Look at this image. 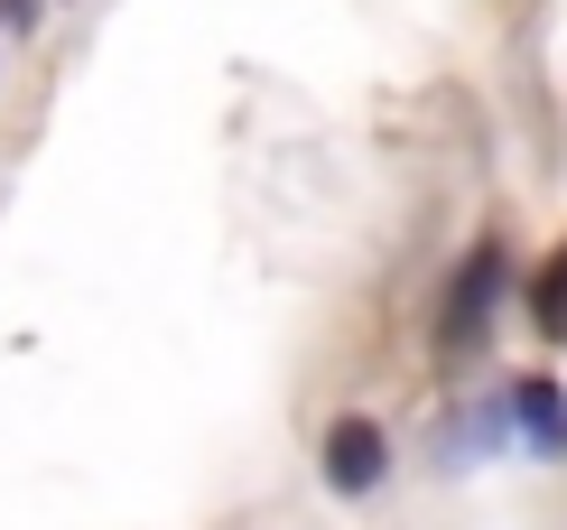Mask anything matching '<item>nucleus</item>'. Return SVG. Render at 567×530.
<instances>
[{
	"label": "nucleus",
	"instance_id": "nucleus-1",
	"mask_svg": "<svg viewBox=\"0 0 567 530\" xmlns=\"http://www.w3.org/2000/svg\"><path fill=\"white\" fill-rule=\"evenodd\" d=\"M493 298H503V252H465V271H456V288H446V317H437V345L446 354H465L484 335V317H493Z\"/></svg>",
	"mask_w": 567,
	"mask_h": 530
},
{
	"label": "nucleus",
	"instance_id": "nucleus-2",
	"mask_svg": "<svg viewBox=\"0 0 567 530\" xmlns=\"http://www.w3.org/2000/svg\"><path fill=\"white\" fill-rule=\"evenodd\" d=\"M382 466H391V447H382L372 419H336V428H326V485H336V493H372Z\"/></svg>",
	"mask_w": 567,
	"mask_h": 530
},
{
	"label": "nucleus",
	"instance_id": "nucleus-3",
	"mask_svg": "<svg viewBox=\"0 0 567 530\" xmlns=\"http://www.w3.org/2000/svg\"><path fill=\"white\" fill-rule=\"evenodd\" d=\"M512 409H522V438L539 456H567V391H558V381H522Z\"/></svg>",
	"mask_w": 567,
	"mask_h": 530
},
{
	"label": "nucleus",
	"instance_id": "nucleus-4",
	"mask_svg": "<svg viewBox=\"0 0 567 530\" xmlns=\"http://www.w3.org/2000/svg\"><path fill=\"white\" fill-rule=\"evenodd\" d=\"M530 317H539L549 345H567V252H549V271L530 279Z\"/></svg>",
	"mask_w": 567,
	"mask_h": 530
},
{
	"label": "nucleus",
	"instance_id": "nucleus-5",
	"mask_svg": "<svg viewBox=\"0 0 567 530\" xmlns=\"http://www.w3.org/2000/svg\"><path fill=\"white\" fill-rule=\"evenodd\" d=\"M0 29H38V0H0Z\"/></svg>",
	"mask_w": 567,
	"mask_h": 530
}]
</instances>
